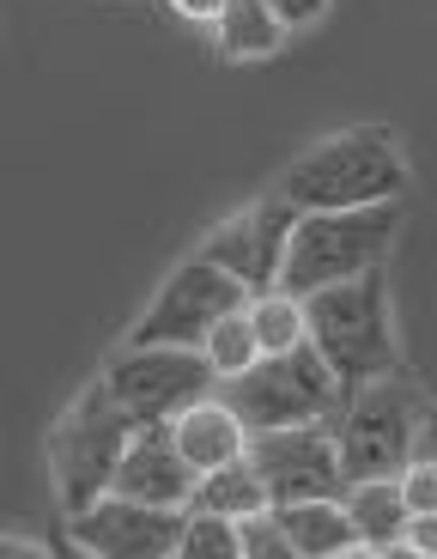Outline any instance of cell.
I'll return each instance as SVG.
<instances>
[{"label":"cell","instance_id":"6da1fadb","mask_svg":"<svg viewBox=\"0 0 437 559\" xmlns=\"http://www.w3.org/2000/svg\"><path fill=\"white\" fill-rule=\"evenodd\" d=\"M274 195L298 213H359V207H396L408 195V158L383 128H347V134L311 146L292 158Z\"/></svg>","mask_w":437,"mask_h":559},{"label":"cell","instance_id":"7a4b0ae2","mask_svg":"<svg viewBox=\"0 0 437 559\" xmlns=\"http://www.w3.org/2000/svg\"><path fill=\"white\" fill-rule=\"evenodd\" d=\"M396 231H401V201L396 207H359V213H304L292 231V250H286L280 293L311 305L316 293L383 274V262L396 250Z\"/></svg>","mask_w":437,"mask_h":559},{"label":"cell","instance_id":"3957f363","mask_svg":"<svg viewBox=\"0 0 437 559\" xmlns=\"http://www.w3.org/2000/svg\"><path fill=\"white\" fill-rule=\"evenodd\" d=\"M134 438H141V426L122 414V402L110 395L104 378L73 395L68 414L49 426V475H56V492L68 504V518H80L98 499H110Z\"/></svg>","mask_w":437,"mask_h":559},{"label":"cell","instance_id":"277c9868","mask_svg":"<svg viewBox=\"0 0 437 559\" xmlns=\"http://www.w3.org/2000/svg\"><path fill=\"white\" fill-rule=\"evenodd\" d=\"M304 317H311V347L328 359V371L340 378L347 395L401 378V347H396V322H389V280L383 274L316 293L304 305Z\"/></svg>","mask_w":437,"mask_h":559},{"label":"cell","instance_id":"5b68a950","mask_svg":"<svg viewBox=\"0 0 437 559\" xmlns=\"http://www.w3.org/2000/svg\"><path fill=\"white\" fill-rule=\"evenodd\" d=\"M219 402L243 419V432H292V426H335L340 407H347V390L328 371V359L304 341L298 353H280V359H262L255 371L219 383Z\"/></svg>","mask_w":437,"mask_h":559},{"label":"cell","instance_id":"8992f818","mask_svg":"<svg viewBox=\"0 0 437 559\" xmlns=\"http://www.w3.org/2000/svg\"><path fill=\"white\" fill-rule=\"evenodd\" d=\"M432 426V407L413 383L389 378V383H371V390L347 395L335 419V438H340V462H347V480H401L420 462V438Z\"/></svg>","mask_w":437,"mask_h":559},{"label":"cell","instance_id":"52a82bcc","mask_svg":"<svg viewBox=\"0 0 437 559\" xmlns=\"http://www.w3.org/2000/svg\"><path fill=\"white\" fill-rule=\"evenodd\" d=\"M104 383H110V395L141 432L177 426L189 407L219 395V371L189 347H122L104 365Z\"/></svg>","mask_w":437,"mask_h":559},{"label":"cell","instance_id":"ba28073f","mask_svg":"<svg viewBox=\"0 0 437 559\" xmlns=\"http://www.w3.org/2000/svg\"><path fill=\"white\" fill-rule=\"evenodd\" d=\"M238 310H250V293H243L231 274H219L213 262L189 255V262L158 286L153 305L141 310L128 347H189V353H201L213 329L226 317H238Z\"/></svg>","mask_w":437,"mask_h":559},{"label":"cell","instance_id":"9c48e42d","mask_svg":"<svg viewBox=\"0 0 437 559\" xmlns=\"http://www.w3.org/2000/svg\"><path fill=\"white\" fill-rule=\"evenodd\" d=\"M250 462L262 487H268L274 511L286 504H323V499H347V462H340V438L335 426H292V432H262L250 438Z\"/></svg>","mask_w":437,"mask_h":559},{"label":"cell","instance_id":"30bf717a","mask_svg":"<svg viewBox=\"0 0 437 559\" xmlns=\"http://www.w3.org/2000/svg\"><path fill=\"white\" fill-rule=\"evenodd\" d=\"M304 213L286 207L280 195H262L255 207L231 213L226 225H213L207 243H201V262H213L219 274H231L250 298L262 293H280V274H286V250H292V231Z\"/></svg>","mask_w":437,"mask_h":559},{"label":"cell","instance_id":"8fae6325","mask_svg":"<svg viewBox=\"0 0 437 559\" xmlns=\"http://www.w3.org/2000/svg\"><path fill=\"white\" fill-rule=\"evenodd\" d=\"M189 511H153L134 499H98L92 511L68 518V542H80L92 559H177L183 554Z\"/></svg>","mask_w":437,"mask_h":559},{"label":"cell","instance_id":"7c38bea8","mask_svg":"<svg viewBox=\"0 0 437 559\" xmlns=\"http://www.w3.org/2000/svg\"><path fill=\"white\" fill-rule=\"evenodd\" d=\"M201 475L183 462L170 426H153V432L134 438L122 475H116V499H134V504H153V511H189L195 504Z\"/></svg>","mask_w":437,"mask_h":559},{"label":"cell","instance_id":"4fadbf2b","mask_svg":"<svg viewBox=\"0 0 437 559\" xmlns=\"http://www.w3.org/2000/svg\"><path fill=\"white\" fill-rule=\"evenodd\" d=\"M170 438H177V450H183V462L195 468V475H219V468H231V462L250 456V432H243V419L231 414L219 395L201 407H189L177 426H170Z\"/></svg>","mask_w":437,"mask_h":559},{"label":"cell","instance_id":"5bb4252c","mask_svg":"<svg viewBox=\"0 0 437 559\" xmlns=\"http://www.w3.org/2000/svg\"><path fill=\"white\" fill-rule=\"evenodd\" d=\"M347 518H353V535L365 554H383V547L408 542V499H401V480H359V487H347Z\"/></svg>","mask_w":437,"mask_h":559},{"label":"cell","instance_id":"9a60e30c","mask_svg":"<svg viewBox=\"0 0 437 559\" xmlns=\"http://www.w3.org/2000/svg\"><path fill=\"white\" fill-rule=\"evenodd\" d=\"M280 530L292 535L298 559H347V554H365L353 535V518H347V504L340 499H323V504H286L274 511Z\"/></svg>","mask_w":437,"mask_h":559},{"label":"cell","instance_id":"2e32d148","mask_svg":"<svg viewBox=\"0 0 437 559\" xmlns=\"http://www.w3.org/2000/svg\"><path fill=\"white\" fill-rule=\"evenodd\" d=\"M189 511H207V518H226V523H250V518H268L274 499H268V487H262V475H255V462L243 456V462H231V468H219V475H201Z\"/></svg>","mask_w":437,"mask_h":559},{"label":"cell","instance_id":"e0dca14e","mask_svg":"<svg viewBox=\"0 0 437 559\" xmlns=\"http://www.w3.org/2000/svg\"><path fill=\"white\" fill-rule=\"evenodd\" d=\"M213 37H219L226 61H262L286 43V25L268 13V0H231L219 13V25H213Z\"/></svg>","mask_w":437,"mask_h":559},{"label":"cell","instance_id":"ac0fdd59","mask_svg":"<svg viewBox=\"0 0 437 559\" xmlns=\"http://www.w3.org/2000/svg\"><path fill=\"white\" fill-rule=\"evenodd\" d=\"M250 322H255V341H262V359H280V353H298L311 341V317L292 293H262L250 305Z\"/></svg>","mask_w":437,"mask_h":559},{"label":"cell","instance_id":"d6986e66","mask_svg":"<svg viewBox=\"0 0 437 559\" xmlns=\"http://www.w3.org/2000/svg\"><path fill=\"white\" fill-rule=\"evenodd\" d=\"M250 305H255V298H250ZM201 359L219 371V383H231V378H243V371H255V365H262V341H255L250 310H238V317L219 322V329L207 335V347H201Z\"/></svg>","mask_w":437,"mask_h":559},{"label":"cell","instance_id":"ffe728a7","mask_svg":"<svg viewBox=\"0 0 437 559\" xmlns=\"http://www.w3.org/2000/svg\"><path fill=\"white\" fill-rule=\"evenodd\" d=\"M177 559H243V523L207 518V511H189L183 554H177Z\"/></svg>","mask_w":437,"mask_h":559},{"label":"cell","instance_id":"44dd1931","mask_svg":"<svg viewBox=\"0 0 437 559\" xmlns=\"http://www.w3.org/2000/svg\"><path fill=\"white\" fill-rule=\"evenodd\" d=\"M243 559H298V547H292V535L280 530V518H250L243 523Z\"/></svg>","mask_w":437,"mask_h":559},{"label":"cell","instance_id":"7402d4cb","mask_svg":"<svg viewBox=\"0 0 437 559\" xmlns=\"http://www.w3.org/2000/svg\"><path fill=\"white\" fill-rule=\"evenodd\" d=\"M401 499H408L413 518H437V462H413L408 475H401Z\"/></svg>","mask_w":437,"mask_h":559},{"label":"cell","instance_id":"603a6c76","mask_svg":"<svg viewBox=\"0 0 437 559\" xmlns=\"http://www.w3.org/2000/svg\"><path fill=\"white\" fill-rule=\"evenodd\" d=\"M335 0H268V13L280 19L286 31H304V25H316V19L328 13Z\"/></svg>","mask_w":437,"mask_h":559},{"label":"cell","instance_id":"cb8c5ba5","mask_svg":"<svg viewBox=\"0 0 437 559\" xmlns=\"http://www.w3.org/2000/svg\"><path fill=\"white\" fill-rule=\"evenodd\" d=\"M0 559H56V542H37V535H0Z\"/></svg>","mask_w":437,"mask_h":559},{"label":"cell","instance_id":"d4e9b609","mask_svg":"<svg viewBox=\"0 0 437 559\" xmlns=\"http://www.w3.org/2000/svg\"><path fill=\"white\" fill-rule=\"evenodd\" d=\"M170 7L183 19H195V25H219V13H226L231 0H170Z\"/></svg>","mask_w":437,"mask_h":559},{"label":"cell","instance_id":"484cf974","mask_svg":"<svg viewBox=\"0 0 437 559\" xmlns=\"http://www.w3.org/2000/svg\"><path fill=\"white\" fill-rule=\"evenodd\" d=\"M408 542L420 547L425 559H437V518H413V523H408Z\"/></svg>","mask_w":437,"mask_h":559},{"label":"cell","instance_id":"4316f807","mask_svg":"<svg viewBox=\"0 0 437 559\" xmlns=\"http://www.w3.org/2000/svg\"><path fill=\"white\" fill-rule=\"evenodd\" d=\"M371 559H425V554L413 542H396V547H383V554H371Z\"/></svg>","mask_w":437,"mask_h":559},{"label":"cell","instance_id":"83f0119b","mask_svg":"<svg viewBox=\"0 0 437 559\" xmlns=\"http://www.w3.org/2000/svg\"><path fill=\"white\" fill-rule=\"evenodd\" d=\"M420 456L437 462V414H432V426H425V438H420Z\"/></svg>","mask_w":437,"mask_h":559},{"label":"cell","instance_id":"f1b7e54d","mask_svg":"<svg viewBox=\"0 0 437 559\" xmlns=\"http://www.w3.org/2000/svg\"><path fill=\"white\" fill-rule=\"evenodd\" d=\"M56 559H92V554L80 542H68V535H56Z\"/></svg>","mask_w":437,"mask_h":559},{"label":"cell","instance_id":"f546056e","mask_svg":"<svg viewBox=\"0 0 437 559\" xmlns=\"http://www.w3.org/2000/svg\"><path fill=\"white\" fill-rule=\"evenodd\" d=\"M347 559H371V554H347Z\"/></svg>","mask_w":437,"mask_h":559}]
</instances>
